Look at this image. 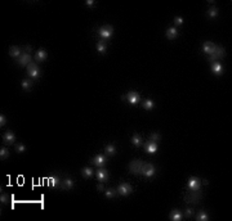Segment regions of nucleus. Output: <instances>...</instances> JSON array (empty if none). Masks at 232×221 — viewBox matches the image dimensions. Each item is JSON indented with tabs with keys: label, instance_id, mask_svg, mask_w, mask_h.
<instances>
[{
	"label": "nucleus",
	"instance_id": "a19ab883",
	"mask_svg": "<svg viewBox=\"0 0 232 221\" xmlns=\"http://www.w3.org/2000/svg\"><path fill=\"white\" fill-rule=\"evenodd\" d=\"M26 50H27V53H30L31 50H32V48H31V46L29 45V46H26Z\"/></svg>",
	"mask_w": 232,
	"mask_h": 221
},
{
	"label": "nucleus",
	"instance_id": "412c9836",
	"mask_svg": "<svg viewBox=\"0 0 232 221\" xmlns=\"http://www.w3.org/2000/svg\"><path fill=\"white\" fill-rule=\"evenodd\" d=\"M104 150H106V154L107 156H114L116 153V147L114 144H107L104 147Z\"/></svg>",
	"mask_w": 232,
	"mask_h": 221
},
{
	"label": "nucleus",
	"instance_id": "f257e3e1",
	"mask_svg": "<svg viewBox=\"0 0 232 221\" xmlns=\"http://www.w3.org/2000/svg\"><path fill=\"white\" fill-rule=\"evenodd\" d=\"M27 73H29V76L31 79L36 80V79H39V76H40V68H39V66L36 63L31 62V63L27 66Z\"/></svg>",
	"mask_w": 232,
	"mask_h": 221
},
{
	"label": "nucleus",
	"instance_id": "aec40b11",
	"mask_svg": "<svg viewBox=\"0 0 232 221\" xmlns=\"http://www.w3.org/2000/svg\"><path fill=\"white\" fill-rule=\"evenodd\" d=\"M170 219H172L173 221H181L182 219H183V214H182L179 210H173L172 212H170Z\"/></svg>",
	"mask_w": 232,
	"mask_h": 221
},
{
	"label": "nucleus",
	"instance_id": "20e7f679",
	"mask_svg": "<svg viewBox=\"0 0 232 221\" xmlns=\"http://www.w3.org/2000/svg\"><path fill=\"white\" fill-rule=\"evenodd\" d=\"M142 167H143V162L141 160H137V161H131L129 163V171L134 175L137 174H141L142 172Z\"/></svg>",
	"mask_w": 232,
	"mask_h": 221
},
{
	"label": "nucleus",
	"instance_id": "72a5a7b5",
	"mask_svg": "<svg viewBox=\"0 0 232 221\" xmlns=\"http://www.w3.org/2000/svg\"><path fill=\"white\" fill-rule=\"evenodd\" d=\"M15 150H17L18 153H23L26 150V147L23 145V144H18L17 147H15Z\"/></svg>",
	"mask_w": 232,
	"mask_h": 221
},
{
	"label": "nucleus",
	"instance_id": "f3484780",
	"mask_svg": "<svg viewBox=\"0 0 232 221\" xmlns=\"http://www.w3.org/2000/svg\"><path fill=\"white\" fill-rule=\"evenodd\" d=\"M177 36H178V28L175 26L169 27V28L166 30V37H168L169 40H174Z\"/></svg>",
	"mask_w": 232,
	"mask_h": 221
},
{
	"label": "nucleus",
	"instance_id": "423d86ee",
	"mask_svg": "<svg viewBox=\"0 0 232 221\" xmlns=\"http://www.w3.org/2000/svg\"><path fill=\"white\" fill-rule=\"evenodd\" d=\"M131 190H133V188H131V185L129 183H121L119 185V188H117V193L120 195H123V197H126V195H129Z\"/></svg>",
	"mask_w": 232,
	"mask_h": 221
},
{
	"label": "nucleus",
	"instance_id": "ddd939ff",
	"mask_svg": "<svg viewBox=\"0 0 232 221\" xmlns=\"http://www.w3.org/2000/svg\"><path fill=\"white\" fill-rule=\"evenodd\" d=\"M157 144L155 141H147L146 144H145V149H146V152L148 153V154H153V153H156L157 152Z\"/></svg>",
	"mask_w": 232,
	"mask_h": 221
},
{
	"label": "nucleus",
	"instance_id": "4468645a",
	"mask_svg": "<svg viewBox=\"0 0 232 221\" xmlns=\"http://www.w3.org/2000/svg\"><path fill=\"white\" fill-rule=\"evenodd\" d=\"M211 71H213V73H214V75H217V76L222 75V73H223V66H222V63H220L219 61L213 62V64H211Z\"/></svg>",
	"mask_w": 232,
	"mask_h": 221
},
{
	"label": "nucleus",
	"instance_id": "ea45409f",
	"mask_svg": "<svg viewBox=\"0 0 232 221\" xmlns=\"http://www.w3.org/2000/svg\"><path fill=\"white\" fill-rule=\"evenodd\" d=\"M85 4H87V5H89V7H92V5H94V1H93V0H87V1H85Z\"/></svg>",
	"mask_w": 232,
	"mask_h": 221
},
{
	"label": "nucleus",
	"instance_id": "5701e85b",
	"mask_svg": "<svg viewBox=\"0 0 232 221\" xmlns=\"http://www.w3.org/2000/svg\"><path fill=\"white\" fill-rule=\"evenodd\" d=\"M73 180L71 179V177H66V179L63 180V183H62V185H63V188L65 189H72L73 188Z\"/></svg>",
	"mask_w": 232,
	"mask_h": 221
},
{
	"label": "nucleus",
	"instance_id": "e433bc0d",
	"mask_svg": "<svg viewBox=\"0 0 232 221\" xmlns=\"http://www.w3.org/2000/svg\"><path fill=\"white\" fill-rule=\"evenodd\" d=\"M192 214H193V211H192V208H187V210L184 211V214H183V216H186V217H191L192 216Z\"/></svg>",
	"mask_w": 232,
	"mask_h": 221
},
{
	"label": "nucleus",
	"instance_id": "f8f14e48",
	"mask_svg": "<svg viewBox=\"0 0 232 221\" xmlns=\"http://www.w3.org/2000/svg\"><path fill=\"white\" fill-rule=\"evenodd\" d=\"M192 193H189L188 195H186L184 197V199L187 201V202H189V203H196L197 201L200 199V193H197L199 190H191Z\"/></svg>",
	"mask_w": 232,
	"mask_h": 221
},
{
	"label": "nucleus",
	"instance_id": "a211bd4d",
	"mask_svg": "<svg viewBox=\"0 0 232 221\" xmlns=\"http://www.w3.org/2000/svg\"><path fill=\"white\" fill-rule=\"evenodd\" d=\"M46 57H48V54H46L45 49L41 48L37 50L36 55H35V59H36V62H44V61H46Z\"/></svg>",
	"mask_w": 232,
	"mask_h": 221
},
{
	"label": "nucleus",
	"instance_id": "4c0bfd02",
	"mask_svg": "<svg viewBox=\"0 0 232 221\" xmlns=\"http://www.w3.org/2000/svg\"><path fill=\"white\" fill-rule=\"evenodd\" d=\"M5 123H7V118H5V116H0V126H4V125H5Z\"/></svg>",
	"mask_w": 232,
	"mask_h": 221
},
{
	"label": "nucleus",
	"instance_id": "cd10ccee",
	"mask_svg": "<svg viewBox=\"0 0 232 221\" xmlns=\"http://www.w3.org/2000/svg\"><path fill=\"white\" fill-rule=\"evenodd\" d=\"M142 106H143V108H145V109L150 111V109H152V108H153V102L151 99H146V100H143Z\"/></svg>",
	"mask_w": 232,
	"mask_h": 221
},
{
	"label": "nucleus",
	"instance_id": "2eb2a0df",
	"mask_svg": "<svg viewBox=\"0 0 232 221\" xmlns=\"http://www.w3.org/2000/svg\"><path fill=\"white\" fill-rule=\"evenodd\" d=\"M95 175H97V179H98L101 183H104V181L108 179V172H107L103 167H99L98 171L95 172Z\"/></svg>",
	"mask_w": 232,
	"mask_h": 221
},
{
	"label": "nucleus",
	"instance_id": "9b49d317",
	"mask_svg": "<svg viewBox=\"0 0 232 221\" xmlns=\"http://www.w3.org/2000/svg\"><path fill=\"white\" fill-rule=\"evenodd\" d=\"M92 162L95 166H98V167H103V166L107 163V160H106V157H104L103 154H97V156L92 160Z\"/></svg>",
	"mask_w": 232,
	"mask_h": 221
},
{
	"label": "nucleus",
	"instance_id": "4be33fe9",
	"mask_svg": "<svg viewBox=\"0 0 232 221\" xmlns=\"http://www.w3.org/2000/svg\"><path fill=\"white\" fill-rule=\"evenodd\" d=\"M131 144L135 145V147L142 145V138H141V135H139V134H134L133 138H131Z\"/></svg>",
	"mask_w": 232,
	"mask_h": 221
},
{
	"label": "nucleus",
	"instance_id": "a878e982",
	"mask_svg": "<svg viewBox=\"0 0 232 221\" xmlns=\"http://www.w3.org/2000/svg\"><path fill=\"white\" fill-rule=\"evenodd\" d=\"M21 85H22V89H23V90L29 91L30 89H31V86H32V80H23L22 82H21Z\"/></svg>",
	"mask_w": 232,
	"mask_h": 221
},
{
	"label": "nucleus",
	"instance_id": "dca6fc26",
	"mask_svg": "<svg viewBox=\"0 0 232 221\" xmlns=\"http://www.w3.org/2000/svg\"><path fill=\"white\" fill-rule=\"evenodd\" d=\"M3 140L5 144H13V143L15 141V135L12 133V131H7L5 134H4V136H3Z\"/></svg>",
	"mask_w": 232,
	"mask_h": 221
},
{
	"label": "nucleus",
	"instance_id": "f704fd0d",
	"mask_svg": "<svg viewBox=\"0 0 232 221\" xmlns=\"http://www.w3.org/2000/svg\"><path fill=\"white\" fill-rule=\"evenodd\" d=\"M8 199H9V198H8V195H7V194H4V193H3L1 195H0V202H1V204L8 203Z\"/></svg>",
	"mask_w": 232,
	"mask_h": 221
},
{
	"label": "nucleus",
	"instance_id": "1a4fd4ad",
	"mask_svg": "<svg viewBox=\"0 0 232 221\" xmlns=\"http://www.w3.org/2000/svg\"><path fill=\"white\" fill-rule=\"evenodd\" d=\"M215 48H217V45L214 44V42H211V41H205L204 45H203V52H204L205 54H208V55H211V54L215 52Z\"/></svg>",
	"mask_w": 232,
	"mask_h": 221
},
{
	"label": "nucleus",
	"instance_id": "9d476101",
	"mask_svg": "<svg viewBox=\"0 0 232 221\" xmlns=\"http://www.w3.org/2000/svg\"><path fill=\"white\" fill-rule=\"evenodd\" d=\"M126 100L130 104L135 106V104L139 103V100H141V96H139V94H138L137 91H130V93H128V95H126Z\"/></svg>",
	"mask_w": 232,
	"mask_h": 221
},
{
	"label": "nucleus",
	"instance_id": "6e6552de",
	"mask_svg": "<svg viewBox=\"0 0 232 221\" xmlns=\"http://www.w3.org/2000/svg\"><path fill=\"white\" fill-rule=\"evenodd\" d=\"M31 62H32V57H31V54L30 53H23L21 57L18 58V63L21 64V66H23V67H27Z\"/></svg>",
	"mask_w": 232,
	"mask_h": 221
},
{
	"label": "nucleus",
	"instance_id": "39448f33",
	"mask_svg": "<svg viewBox=\"0 0 232 221\" xmlns=\"http://www.w3.org/2000/svg\"><path fill=\"white\" fill-rule=\"evenodd\" d=\"M200 187H201V180L199 179V177L192 176V177L188 179L187 188L189 189V190H200Z\"/></svg>",
	"mask_w": 232,
	"mask_h": 221
},
{
	"label": "nucleus",
	"instance_id": "393cba45",
	"mask_svg": "<svg viewBox=\"0 0 232 221\" xmlns=\"http://www.w3.org/2000/svg\"><path fill=\"white\" fill-rule=\"evenodd\" d=\"M196 220H199V221H208L209 220V215L205 211H200L199 214L196 215Z\"/></svg>",
	"mask_w": 232,
	"mask_h": 221
},
{
	"label": "nucleus",
	"instance_id": "0eeeda50",
	"mask_svg": "<svg viewBox=\"0 0 232 221\" xmlns=\"http://www.w3.org/2000/svg\"><path fill=\"white\" fill-rule=\"evenodd\" d=\"M156 170H155V166L151 165V163H143V167H142V175L146 176V177H151L155 175Z\"/></svg>",
	"mask_w": 232,
	"mask_h": 221
},
{
	"label": "nucleus",
	"instance_id": "473e14b6",
	"mask_svg": "<svg viewBox=\"0 0 232 221\" xmlns=\"http://www.w3.org/2000/svg\"><path fill=\"white\" fill-rule=\"evenodd\" d=\"M8 157H9V152H8V149L7 148L0 149V158H1V161L5 160V158H8Z\"/></svg>",
	"mask_w": 232,
	"mask_h": 221
},
{
	"label": "nucleus",
	"instance_id": "7c9ffc66",
	"mask_svg": "<svg viewBox=\"0 0 232 221\" xmlns=\"http://www.w3.org/2000/svg\"><path fill=\"white\" fill-rule=\"evenodd\" d=\"M49 183H50V185H52V187L57 188L58 185H59V179H58L57 176H53V177H50V179H49Z\"/></svg>",
	"mask_w": 232,
	"mask_h": 221
},
{
	"label": "nucleus",
	"instance_id": "2f4dec72",
	"mask_svg": "<svg viewBox=\"0 0 232 221\" xmlns=\"http://www.w3.org/2000/svg\"><path fill=\"white\" fill-rule=\"evenodd\" d=\"M160 139H161V135L159 134V133H152V134L150 135V140H151V141H155V143H156V141L160 140Z\"/></svg>",
	"mask_w": 232,
	"mask_h": 221
},
{
	"label": "nucleus",
	"instance_id": "c85d7f7f",
	"mask_svg": "<svg viewBox=\"0 0 232 221\" xmlns=\"http://www.w3.org/2000/svg\"><path fill=\"white\" fill-rule=\"evenodd\" d=\"M208 15L210 18H215L217 15H218V9H217V7H211V8H209V10H208Z\"/></svg>",
	"mask_w": 232,
	"mask_h": 221
},
{
	"label": "nucleus",
	"instance_id": "f03ea898",
	"mask_svg": "<svg viewBox=\"0 0 232 221\" xmlns=\"http://www.w3.org/2000/svg\"><path fill=\"white\" fill-rule=\"evenodd\" d=\"M226 57V50H224L223 46H218L217 45L215 48V52L211 54V55H209V61L211 62H217L218 59H222V58Z\"/></svg>",
	"mask_w": 232,
	"mask_h": 221
},
{
	"label": "nucleus",
	"instance_id": "7ed1b4c3",
	"mask_svg": "<svg viewBox=\"0 0 232 221\" xmlns=\"http://www.w3.org/2000/svg\"><path fill=\"white\" fill-rule=\"evenodd\" d=\"M99 36L103 39L104 41L106 40H108L111 36H112V34H114V28H112V26H110V25H107V26H102L99 28Z\"/></svg>",
	"mask_w": 232,
	"mask_h": 221
},
{
	"label": "nucleus",
	"instance_id": "6ab92c4d",
	"mask_svg": "<svg viewBox=\"0 0 232 221\" xmlns=\"http://www.w3.org/2000/svg\"><path fill=\"white\" fill-rule=\"evenodd\" d=\"M9 55L12 58H19L22 55V53H21V48L19 46H10V49H9Z\"/></svg>",
	"mask_w": 232,
	"mask_h": 221
},
{
	"label": "nucleus",
	"instance_id": "b1692460",
	"mask_svg": "<svg viewBox=\"0 0 232 221\" xmlns=\"http://www.w3.org/2000/svg\"><path fill=\"white\" fill-rule=\"evenodd\" d=\"M81 174H83L84 177H92L94 175V171H93V168H90V167H84L81 170Z\"/></svg>",
	"mask_w": 232,
	"mask_h": 221
},
{
	"label": "nucleus",
	"instance_id": "bb28decb",
	"mask_svg": "<svg viewBox=\"0 0 232 221\" xmlns=\"http://www.w3.org/2000/svg\"><path fill=\"white\" fill-rule=\"evenodd\" d=\"M97 50H98V53H101V54L106 53V42H104V40L99 41L98 44H97Z\"/></svg>",
	"mask_w": 232,
	"mask_h": 221
},
{
	"label": "nucleus",
	"instance_id": "c9c22d12",
	"mask_svg": "<svg viewBox=\"0 0 232 221\" xmlns=\"http://www.w3.org/2000/svg\"><path fill=\"white\" fill-rule=\"evenodd\" d=\"M182 23H183V18H182V17H175V18H174V25H175V26H181Z\"/></svg>",
	"mask_w": 232,
	"mask_h": 221
},
{
	"label": "nucleus",
	"instance_id": "58836bf2",
	"mask_svg": "<svg viewBox=\"0 0 232 221\" xmlns=\"http://www.w3.org/2000/svg\"><path fill=\"white\" fill-rule=\"evenodd\" d=\"M97 190H98V192H104V185H103V183H99L98 185H97Z\"/></svg>",
	"mask_w": 232,
	"mask_h": 221
},
{
	"label": "nucleus",
	"instance_id": "c756f323",
	"mask_svg": "<svg viewBox=\"0 0 232 221\" xmlns=\"http://www.w3.org/2000/svg\"><path fill=\"white\" fill-rule=\"evenodd\" d=\"M104 195H106V198H114L116 195V190L115 189H107V190H104Z\"/></svg>",
	"mask_w": 232,
	"mask_h": 221
}]
</instances>
